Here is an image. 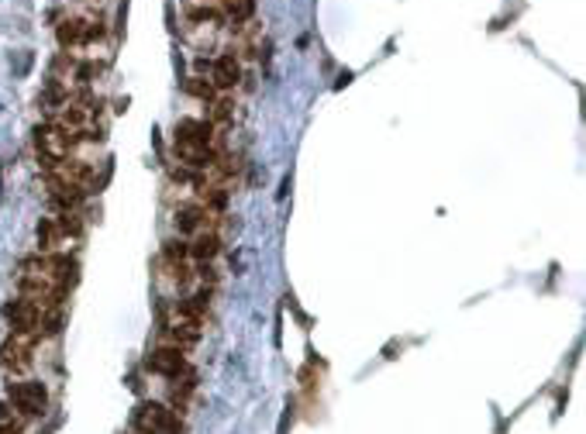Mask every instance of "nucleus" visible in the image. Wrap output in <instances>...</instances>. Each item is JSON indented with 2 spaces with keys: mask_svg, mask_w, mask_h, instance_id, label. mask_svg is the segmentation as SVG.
Returning a JSON list of instances; mask_svg holds the SVG:
<instances>
[{
  "mask_svg": "<svg viewBox=\"0 0 586 434\" xmlns=\"http://www.w3.org/2000/svg\"><path fill=\"white\" fill-rule=\"evenodd\" d=\"M0 359H3V366H7V369H28V366H31L28 348H24V345H17V341H7Z\"/></svg>",
  "mask_w": 586,
  "mask_h": 434,
  "instance_id": "nucleus-6",
  "label": "nucleus"
},
{
  "mask_svg": "<svg viewBox=\"0 0 586 434\" xmlns=\"http://www.w3.org/2000/svg\"><path fill=\"white\" fill-rule=\"evenodd\" d=\"M211 131H214L211 121H190V117H183L176 124V142H183V145H207Z\"/></svg>",
  "mask_w": 586,
  "mask_h": 434,
  "instance_id": "nucleus-3",
  "label": "nucleus"
},
{
  "mask_svg": "<svg viewBox=\"0 0 586 434\" xmlns=\"http://www.w3.org/2000/svg\"><path fill=\"white\" fill-rule=\"evenodd\" d=\"M166 434H176V431H166Z\"/></svg>",
  "mask_w": 586,
  "mask_h": 434,
  "instance_id": "nucleus-16",
  "label": "nucleus"
},
{
  "mask_svg": "<svg viewBox=\"0 0 586 434\" xmlns=\"http://www.w3.org/2000/svg\"><path fill=\"white\" fill-rule=\"evenodd\" d=\"M163 255H166L173 266H179V262L190 255V245H186V241H176V238H173V241H166V245H163Z\"/></svg>",
  "mask_w": 586,
  "mask_h": 434,
  "instance_id": "nucleus-11",
  "label": "nucleus"
},
{
  "mask_svg": "<svg viewBox=\"0 0 586 434\" xmlns=\"http://www.w3.org/2000/svg\"><path fill=\"white\" fill-rule=\"evenodd\" d=\"M252 10H255V0H225V14L234 17V24H241Z\"/></svg>",
  "mask_w": 586,
  "mask_h": 434,
  "instance_id": "nucleus-10",
  "label": "nucleus"
},
{
  "mask_svg": "<svg viewBox=\"0 0 586 434\" xmlns=\"http://www.w3.org/2000/svg\"><path fill=\"white\" fill-rule=\"evenodd\" d=\"M73 38H80V21H69L62 28V42H73Z\"/></svg>",
  "mask_w": 586,
  "mask_h": 434,
  "instance_id": "nucleus-13",
  "label": "nucleus"
},
{
  "mask_svg": "<svg viewBox=\"0 0 586 434\" xmlns=\"http://www.w3.org/2000/svg\"><path fill=\"white\" fill-rule=\"evenodd\" d=\"M218 252H221V238H218V234H200V238L190 245V255L200 259V262H211Z\"/></svg>",
  "mask_w": 586,
  "mask_h": 434,
  "instance_id": "nucleus-5",
  "label": "nucleus"
},
{
  "mask_svg": "<svg viewBox=\"0 0 586 434\" xmlns=\"http://www.w3.org/2000/svg\"><path fill=\"white\" fill-rule=\"evenodd\" d=\"M190 21H197V24L221 21V10H214V7H190Z\"/></svg>",
  "mask_w": 586,
  "mask_h": 434,
  "instance_id": "nucleus-12",
  "label": "nucleus"
},
{
  "mask_svg": "<svg viewBox=\"0 0 586 434\" xmlns=\"http://www.w3.org/2000/svg\"><path fill=\"white\" fill-rule=\"evenodd\" d=\"M7 400H10V407L21 410L24 417H38V414L45 410L49 393H45L42 382H10V386H7Z\"/></svg>",
  "mask_w": 586,
  "mask_h": 434,
  "instance_id": "nucleus-1",
  "label": "nucleus"
},
{
  "mask_svg": "<svg viewBox=\"0 0 586 434\" xmlns=\"http://www.w3.org/2000/svg\"><path fill=\"white\" fill-rule=\"evenodd\" d=\"M204 217H207L204 207H179V211H176V227H179V231H197Z\"/></svg>",
  "mask_w": 586,
  "mask_h": 434,
  "instance_id": "nucleus-8",
  "label": "nucleus"
},
{
  "mask_svg": "<svg viewBox=\"0 0 586 434\" xmlns=\"http://www.w3.org/2000/svg\"><path fill=\"white\" fill-rule=\"evenodd\" d=\"M183 87H186V93L200 97L204 104H214V100H218V97H214V87H211V83H207L204 76H190V80H186Z\"/></svg>",
  "mask_w": 586,
  "mask_h": 434,
  "instance_id": "nucleus-9",
  "label": "nucleus"
},
{
  "mask_svg": "<svg viewBox=\"0 0 586 434\" xmlns=\"http://www.w3.org/2000/svg\"><path fill=\"white\" fill-rule=\"evenodd\" d=\"M193 66H197V73H207V69H211V62H207V59H197Z\"/></svg>",
  "mask_w": 586,
  "mask_h": 434,
  "instance_id": "nucleus-14",
  "label": "nucleus"
},
{
  "mask_svg": "<svg viewBox=\"0 0 586 434\" xmlns=\"http://www.w3.org/2000/svg\"><path fill=\"white\" fill-rule=\"evenodd\" d=\"M7 417H10V410H7V403H3V400H0V424H3V421H7Z\"/></svg>",
  "mask_w": 586,
  "mask_h": 434,
  "instance_id": "nucleus-15",
  "label": "nucleus"
},
{
  "mask_svg": "<svg viewBox=\"0 0 586 434\" xmlns=\"http://www.w3.org/2000/svg\"><path fill=\"white\" fill-rule=\"evenodd\" d=\"M211 73H214V87H221V90H232L241 80V66L234 55H221L218 62H211Z\"/></svg>",
  "mask_w": 586,
  "mask_h": 434,
  "instance_id": "nucleus-4",
  "label": "nucleus"
},
{
  "mask_svg": "<svg viewBox=\"0 0 586 434\" xmlns=\"http://www.w3.org/2000/svg\"><path fill=\"white\" fill-rule=\"evenodd\" d=\"M166 331H170V338H173L179 348H183V345H193V341H200V324H190V321H179V324L166 327Z\"/></svg>",
  "mask_w": 586,
  "mask_h": 434,
  "instance_id": "nucleus-7",
  "label": "nucleus"
},
{
  "mask_svg": "<svg viewBox=\"0 0 586 434\" xmlns=\"http://www.w3.org/2000/svg\"><path fill=\"white\" fill-rule=\"evenodd\" d=\"M145 369H149V373H156V376H166V380H179V373H186L183 348H179V345L156 348V352L145 359Z\"/></svg>",
  "mask_w": 586,
  "mask_h": 434,
  "instance_id": "nucleus-2",
  "label": "nucleus"
}]
</instances>
